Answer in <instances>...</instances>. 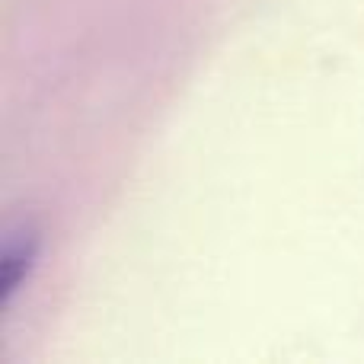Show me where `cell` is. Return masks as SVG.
<instances>
[{
	"label": "cell",
	"instance_id": "obj_1",
	"mask_svg": "<svg viewBox=\"0 0 364 364\" xmlns=\"http://www.w3.org/2000/svg\"><path fill=\"white\" fill-rule=\"evenodd\" d=\"M38 256V243L32 233H23L19 240H10L4 250V259H0V304L10 307L13 294L26 284L32 265H36Z\"/></svg>",
	"mask_w": 364,
	"mask_h": 364
}]
</instances>
